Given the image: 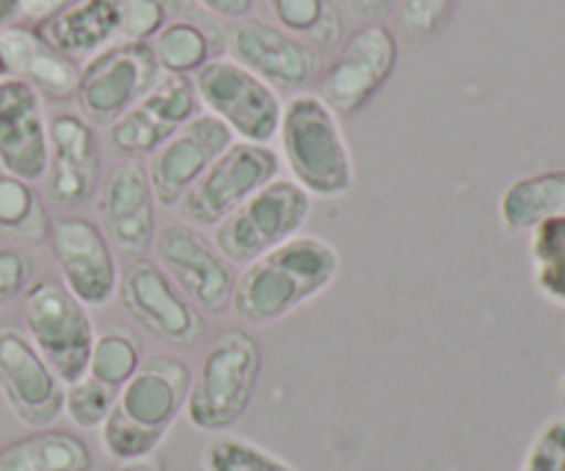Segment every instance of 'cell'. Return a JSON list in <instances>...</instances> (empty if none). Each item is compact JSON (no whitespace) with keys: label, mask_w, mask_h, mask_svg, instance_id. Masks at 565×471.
Segmentation results:
<instances>
[{"label":"cell","mask_w":565,"mask_h":471,"mask_svg":"<svg viewBox=\"0 0 565 471\" xmlns=\"http://www.w3.org/2000/svg\"><path fill=\"white\" fill-rule=\"evenodd\" d=\"M340 251L318 235H296L257 257L237 276L232 312L254 329L290 318L334 287Z\"/></svg>","instance_id":"6da1fadb"},{"label":"cell","mask_w":565,"mask_h":471,"mask_svg":"<svg viewBox=\"0 0 565 471\" xmlns=\"http://www.w3.org/2000/svg\"><path fill=\"white\" fill-rule=\"evenodd\" d=\"M281 160L290 180L312 199H340L356 182L353 154L342 132L340 116L320 94H296L281 108Z\"/></svg>","instance_id":"7a4b0ae2"},{"label":"cell","mask_w":565,"mask_h":471,"mask_svg":"<svg viewBox=\"0 0 565 471\" xmlns=\"http://www.w3.org/2000/svg\"><path fill=\"white\" fill-rule=\"evenodd\" d=\"M259 373H263V347L252 331L232 329L215 336L193 375L182 408L191 428L213 436L235 428L252 408Z\"/></svg>","instance_id":"3957f363"},{"label":"cell","mask_w":565,"mask_h":471,"mask_svg":"<svg viewBox=\"0 0 565 471\" xmlns=\"http://www.w3.org/2000/svg\"><path fill=\"white\" fill-rule=\"evenodd\" d=\"M22 323L61 384H75L88 373L97 329L88 309L61 281L39 279L22 292Z\"/></svg>","instance_id":"277c9868"},{"label":"cell","mask_w":565,"mask_h":471,"mask_svg":"<svg viewBox=\"0 0 565 471\" xmlns=\"http://www.w3.org/2000/svg\"><path fill=\"white\" fill-rule=\"evenodd\" d=\"M315 199L290 176H276L215 226L213 243L232 265H248L301 235Z\"/></svg>","instance_id":"5b68a950"},{"label":"cell","mask_w":565,"mask_h":471,"mask_svg":"<svg viewBox=\"0 0 565 471\" xmlns=\"http://www.w3.org/2000/svg\"><path fill=\"white\" fill-rule=\"evenodd\" d=\"M191 81L204 114L230 127L235 141H274L285 105L270 83L232 58H213Z\"/></svg>","instance_id":"8992f818"},{"label":"cell","mask_w":565,"mask_h":471,"mask_svg":"<svg viewBox=\"0 0 565 471\" xmlns=\"http://www.w3.org/2000/svg\"><path fill=\"white\" fill-rule=\"evenodd\" d=\"M158 81L160 66L149 42H116L81 66V81L72 99L77 116L88 125L110 127Z\"/></svg>","instance_id":"52a82bcc"},{"label":"cell","mask_w":565,"mask_h":471,"mask_svg":"<svg viewBox=\"0 0 565 471\" xmlns=\"http://www.w3.org/2000/svg\"><path fill=\"white\" fill-rule=\"evenodd\" d=\"M154 263L166 270L182 296L204 314H226L232 309L235 292V265L218 251L213 237L199 226L174 221L154 232Z\"/></svg>","instance_id":"ba28073f"},{"label":"cell","mask_w":565,"mask_h":471,"mask_svg":"<svg viewBox=\"0 0 565 471\" xmlns=\"http://www.w3.org/2000/svg\"><path fill=\"white\" fill-rule=\"evenodd\" d=\"M279 171L281 158L270 143L235 141L177 204L180 221L199 229H215L248 196L276 180Z\"/></svg>","instance_id":"9c48e42d"},{"label":"cell","mask_w":565,"mask_h":471,"mask_svg":"<svg viewBox=\"0 0 565 471\" xmlns=\"http://www.w3.org/2000/svg\"><path fill=\"white\" fill-rule=\"evenodd\" d=\"M116 298L143 331L166 345L191 347L204 336L202 312L182 296L166 270L143 254L119 270Z\"/></svg>","instance_id":"30bf717a"},{"label":"cell","mask_w":565,"mask_h":471,"mask_svg":"<svg viewBox=\"0 0 565 471\" xmlns=\"http://www.w3.org/2000/svg\"><path fill=\"white\" fill-rule=\"evenodd\" d=\"M397 36L384 22H364L340 44L320 77V97L337 116L359 114L392 77Z\"/></svg>","instance_id":"8fae6325"},{"label":"cell","mask_w":565,"mask_h":471,"mask_svg":"<svg viewBox=\"0 0 565 471\" xmlns=\"http://www.w3.org/2000/svg\"><path fill=\"white\" fill-rule=\"evenodd\" d=\"M50 248L61 270V285L86 309L114 301L119 265L114 246L97 221L86 215H61L50 224Z\"/></svg>","instance_id":"7c38bea8"},{"label":"cell","mask_w":565,"mask_h":471,"mask_svg":"<svg viewBox=\"0 0 565 471\" xmlns=\"http://www.w3.org/2000/svg\"><path fill=\"white\" fill-rule=\"evenodd\" d=\"M0 395L22 425L44 430L64 414V384L25 331L0 329Z\"/></svg>","instance_id":"4fadbf2b"},{"label":"cell","mask_w":565,"mask_h":471,"mask_svg":"<svg viewBox=\"0 0 565 471\" xmlns=\"http://www.w3.org/2000/svg\"><path fill=\"white\" fill-rule=\"evenodd\" d=\"M191 77L160 75V81L108 127L110 147L127 160L154 154L180 127L202 114Z\"/></svg>","instance_id":"5bb4252c"},{"label":"cell","mask_w":565,"mask_h":471,"mask_svg":"<svg viewBox=\"0 0 565 471\" xmlns=\"http://www.w3.org/2000/svg\"><path fill=\"white\" fill-rule=\"evenodd\" d=\"M50 154L44 193L58 210H75L99 191L103 152L94 127L83 116L61 110L47 119Z\"/></svg>","instance_id":"9a60e30c"},{"label":"cell","mask_w":565,"mask_h":471,"mask_svg":"<svg viewBox=\"0 0 565 471\" xmlns=\"http://www.w3.org/2000/svg\"><path fill=\"white\" fill-rule=\"evenodd\" d=\"M235 143L230 127L215 116L196 114L149 160V182L160 207H177L199 176Z\"/></svg>","instance_id":"2e32d148"},{"label":"cell","mask_w":565,"mask_h":471,"mask_svg":"<svg viewBox=\"0 0 565 471\" xmlns=\"http://www.w3.org/2000/svg\"><path fill=\"white\" fill-rule=\"evenodd\" d=\"M226 50L232 61L246 66L274 88L307 86L320 69V55L312 44L257 17L237 20L230 28Z\"/></svg>","instance_id":"e0dca14e"},{"label":"cell","mask_w":565,"mask_h":471,"mask_svg":"<svg viewBox=\"0 0 565 471\" xmlns=\"http://www.w3.org/2000/svg\"><path fill=\"white\" fill-rule=\"evenodd\" d=\"M50 154L44 97L20 77L0 81V171L25 182L44 180Z\"/></svg>","instance_id":"ac0fdd59"},{"label":"cell","mask_w":565,"mask_h":471,"mask_svg":"<svg viewBox=\"0 0 565 471\" xmlns=\"http://www.w3.org/2000/svg\"><path fill=\"white\" fill-rule=\"evenodd\" d=\"M154 191L141 160H121L99 182L103 232L121 254L141 257L154 240Z\"/></svg>","instance_id":"d6986e66"},{"label":"cell","mask_w":565,"mask_h":471,"mask_svg":"<svg viewBox=\"0 0 565 471\" xmlns=\"http://www.w3.org/2000/svg\"><path fill=\"white\" fill-rule=\"evenodd\" d=\"M191 381V367L180 356L158 353V356L143 358L136 375L121 386L116 408L143 428L169 433L185 408Z\"/></svg>","instance_id":"ffe728a7"},{"label":"cell","mask_w":565,"mask_h":471,"mask_svg":"<svg viewBox=\"0 0 565 471\" xmlns=\"http://www.w3.org/2000/svg\"><path fill=\"white\" fill-rule=\"evenodd\" d=\"M0 50L9 75L20 77L47 99H72L81 81V64L50 47L33 28L11 25L0 31Z\"/></svg>","instance_id":"44dd1931"},{"label":"cell","mask_w":565,"mask_h":471,"mask_svg":"<svg viewBox=\"0 0 565 471\" xmlns=\"http://www.w3.org/2000/svg\"><path fill=\"white\" fill-rule=\"evenodd\" d=\"M36 36L66 58H92L121 36L119 0H77L33 25Z\"/></svg>","instance_id":"7402d4cb"},{"label":"cell","mask_w":565,"mask_h":471,"mask_svg":"<svg viewBox=\"0 0 565 471\" xmlns=\"http://www.w3.org/2000/svg\"><path fill=\"white\" fill-rule=\"evenodd\" d=\"M552 218H565V169L541 171L511 182L500 196V221L522 235Z\"/></svg>","instance_id":"603a6c76"},{"label":"cell","mask_w":565,"mask_h":471,"mask_svg":"<svg viewBox=\"0 0 565 471\" xmlns=\"http://www.w3.org/2000/svg\"><path fill=\"white\" fill-rule=\"evenodd\" d=\"M92 450L66 430L44 428L0 447V471H92Z\"/></svg>","instance_id":"cb8c5ba5"},{"label":"cell","mask_w":565,"mask_h":471,"mask_svg":"<svg viewBox=\"0 0 565 471\" xmlns=\"http://www.w3.org/2000/svg\"><path fill=\"white\" fill-rule=\"evenodd\" d=\"M163 75L193 77L204 64L218 55L213 53V39L202 25L191 20H169L163 31L149 42Z\"/></svg>","instance_id":"d4e9b609"},{"label":"cell","mask_w":565,"mask_h":471,"mask_svg":"<svg viewBox=\"0 0 565 471\" xmlns=\"http://www.w3.org/2000/svg\"><path fill=\"white\" fill-rule=\"evenodd\" d=\"M270 14L281 31L303 39L315 50L342 44V14L334 0H270Z\"/></svg>","instance_id":"484cf974"},{"label":"cell","mask_w":565,"mask_h":471,"mask_svg":"<svg viewBox=\"0 0 565 471\" xmlns=\"http://www.w3.org/2000/svg\"><path fill=\"white\" fill-rule=\"evenodd\" d=\"M0 232L20 243H39L50 237V218L31 182L0 171Z\"/></svg>","instance_id":"4316f807"},{"label":"cell","mask_w":565,"mask_h":471,"mask_svg":"<svg viewBox=\"0 0 565 471\" xmlns=\"http://www.w3.org/2000/svg\"><path fill=\"white\" fill-rule=\"evenodd\" d=\"M530 265L535 290L565 309V218H552L530 232Z\"/></svg>","instance_id":"83f0119b"},{"label":"cell","mask_w":565,"mask_h":471,"mask_svg":"<svg viewBox=\"0 0 565 471\" xmlns=\"http://www.w3.org/2000/svg\"><path fill=\"white\" fill-rule=\"evenodd\" d=\"M141 362H143L141 345H138L136 336L127 334V331L121 329H110L94 340L86 375H92V378H97L99 384L119 392L121 386L136 375V370L141 367Z\"/></svg>","instance_id":"f1b7e54d"},{"label":"cell","mask_w":565,"mask_h":471,"mask_svg":"<svg viewBox=\"0 0 565 471\" xmlns=\"http://www.w3.org/2000/svg\"><path fill=\"white\" fill-rule=\"evenodd\" d=\"M204 471H298L290 461L243 436L218 433L202 452Z\"/></svg>","instance_id":"f546056e"},{"label":"cell","mask_w":565,"mask_h":471,"mask_svg":"<svg viewBox=\"0 0 565 471\" xmlns=\"http://www.w3.org/2000/svg\"><path fill=\"white\" fill-rule=\"evenodd\" d=\"M166 436H169L166 430H152L132 422L116 406L108 414L103 428H99V441H103L105 456L116 463H132L143 461L149 456H158Z\"/></svg>","instance_id":"4dcf8cb0"},{"label":"cell","mask_w":565,"mask_h":471,"mask_svg":"<svg viewBox=\"0 0 565 471\" xmlns=\"http://www.w3.org/2000/svg\"><path fill=\"white\" fill-rule=\"evenodd\" d=\"M119 392L99 384L92 375H83L75 384L64 386V414L81 430H99L114 411Z\"/></svg>","instance_id":"1f68e13d"},{"label":"cell","mask_w":565,"mask_h":471,"mask_svg":"<svg viewBox=\"0 0 565 471\" xmlns=\"http://www.w3.org/2000/svg\"><path fill=\"white\" fill-rule=\"evenodd\" d=\"M458 0H397L395 36L406 42H428L439 36L450 22Z\"/></svg>","instance_id":"d6a6232c"},{"label":"cell","mask_w":565,"mask_h":471,"mask_svg":"<svg viewBox=\"0 0 565 471\" xmlns=\"http://www.w3.org/2000/svg\"><path fill=\"white\" fill-rule=\"evenodd\" d=\"M121 36L119 42H152L169 22L166 0H119Z\"/></svg>","instance_id":"836d02e7"},{"label":"cell","mask_w":565,"mask_h":471,"mask_svg":"<svg viewBox=\"0 0 565 471\" xmlns=\"http://www.w3.org/2000/svg\"><path fill=\"white\" fill-rule=\"evenodd\" d=\"M519 471H565V414L541 425Z\"/></svg>","instance_id":"e575fe53"},{"label":"cell","mask_w":565,"mask_h":471,"mask_svg":"<svg viewBox=\"0 0 565 471\" xmlns=\"http://www.w3.org/2000/svg\"><path fill=\"white\" fill-rule=\"evenodd\" d=\"M33 279V259L17 246L0 248V303L14 301Z\"/></svg>","instance_id":"d590c367"},{"label":"cell","mask_w":565,"mask_h":471,"mask_svg":"<svg viewBox=\"0 0 565 471\" xmlns=\"http://www.w3.org/2000/svg\"><path fill=\"white\" fill-rule=\"evenodd\" d=\"M196 3L202 6V9H207L210 14L221 17V20L237 22L246 20V17L252 14L257 0H196Z\"/></svg>","instance_id":"8d00e7d4"},{"label":"cell","mask_w":565,"mask_h":471,"mask_svg":"<svg viewBox=\"0 0 565 471\" xmlns=\"http://www.w3.org/2000/svg\"><path fill=\"white\" fill-rule=\"evenodd\" d=\"M72 3H77V0H22L20 17L39 25V22L50 20V17L58 14V11H64Z\"/></svg>","instance_id":"74e56055"},{"label":"cell","mask_w":565,"mask_h":471,"mask_svg":"<svg viewBox=\"0 0 565 471\" xmlns=\"http://www.w3.org/2000/svg\"><path fill=\"white\" fill-rule=\"evenodd\" d=\"M353 9V14L362 17L364 22H381L392 9L397 6V0H348Z\"/></svg>","instance_id":"f35d334b"},{"label":"cell","mask_w":565,"mask_h":471,"mask_svg":"<svg viewBox=\"0 0 565 471\" xmlns=\"http://www.w3.org/2000/svg\"><path fill=\"white\" fill-rule=\"evenodd\" d=\"M116 471H166L163 461L158 456H149L143 461H132V463H121Z\"/></svg>","instance_id":"ab89813d"},{"label":"cell","mask_w":565,"mask_h":471,"mask_svg":"<svg viewBox=\"0 0 565 471\" xmlns=\"http://www.w3.org/2000/svg\"><path fill=\"white\" fill-rule=\"evenodd\" d=\"M20 6L22 0H0V31L20 14Z\"/></svg>","instance_id":"60d3db41"},{"label":"cell","mask_w":565,"mask_h":471,"mask_svg":"<svg viewBox=\"0 0 565 471\" xmlns=\"http://www.w3.org/2000/svg\"><path fill=\"white\" fill-rule=\"evenodd\" d=\"M3 77H11V75H9V64H6L3 58V50H0V81H3Z\"/></svg>","instance_id":"b9f144b4"},{"label":"cell","mask_w":565,"mask_h":471,"mask_svg":"<svg viewBox=\"0 0 565 471\" xmlns=\"http://www.w3.org/2000/svg\"><path fill=\"white\" fill-rule=\"evenodd\" d=\"M561 395H563V400H565V375L561 378Z\"/></svg>","instance_id":"7bdbcfd3"}]
</instances>
